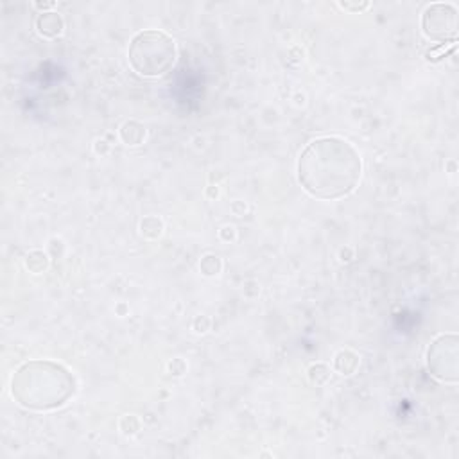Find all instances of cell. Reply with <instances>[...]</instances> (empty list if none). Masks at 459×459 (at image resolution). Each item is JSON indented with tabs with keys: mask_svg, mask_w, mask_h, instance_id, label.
<instances>
[{
	"mask_svg": "<svg viewBox=\"0 0 459 459\" xmlns=\"http://www.w3.org/2000/svg\"><path fill=\"white\" fill-rule=\"evenodd\" d=\"M429 371L443 382H457V335H439L427 351Z\"/></svg>",
	"mask_w": 459,
	"mask_h": 459,
	"instance_id": "cell-4",
	"label": "cell"
},
{
	"mask_svg": "<svg viewBox=\"0 0 459 459\" xmlns=\"http://www.w3.org/2000/svg\"><path fill=\"white\" fill-rule=\"evenodd\" d=\"M178 57L176 41L163 30L147 29L133 36L127 50L129 66L147 79H156L172 70Z\"/></svg>",
	"mask_w": 459,
	"mask_h": 459,
	"instance_id": "cell-3",
	"label": "cell"
},
{
	"mask_svg": "<svg viewBox=\"0 0 459 459\" xmlns=\"http://www.w3.org/2000/svg\"><path fill=\"white\" fill-rule=\"evenodd\" d=\"M11 393L27 409H56L72 396L74 377L57 362L30 360L13 375Z\"/></svg>",
	"mask_w": 459,
	"mask_h": 459,
	"instance_id": "cell-2",
	"label": "cell"
},
{
	"mask_svg": "<svg viewBox=\"0 0 459 459\" xmlns=\"http://www.w3.org/2000/svg\"><path fill=\"white\" fill-rule=\"evenodd\" d=\"M359 151L341 136L312 140L298 158V181L307 194L332 201L348 195L360 181Z\"/></svg>",
	"mask_w": 459,
	"mask_h": 459,
	"instance_id": "cell-1",
	"label": "cell"
},
{
	"mask_svg": "<svg viewBox=\"0 0 459 459\" xmlns=\"http://www.w3.org/2000/svg\"><path fill=\"white\" fill-rule=\"evenodd\" d=\"M423 32L436 41L455 39L457 36V9L452 4L436 2L423 13Z\"/></svg>",
	"mask_w": 459,
	"mask_h": 459,
	"instance_id": "cell-5",
	"label": "cell"
},
{
	"mask_svg": "<svg viewBox=\"0 0 459 459\" xmlns=\"http://www.w3.org/2000/svg\"><path fill=\"white\" fill-rule=\"evenodd\" d=\"M36 29L45 38H54L63 32V18L57 13H41L36 20Z\"/></svg>",
	"mask_w": 459,
	"mask_h": 459,
	"instance_id": "cell-6",
	"label": "cell"
}]
</instances>
